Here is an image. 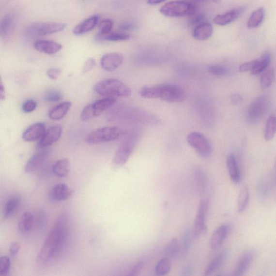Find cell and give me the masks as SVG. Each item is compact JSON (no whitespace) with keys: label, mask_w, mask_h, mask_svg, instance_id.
<instances>
[{"label":"cell","mask_w":276,"mask_h":276,"mask_svg":"<svg viewBox=\"0 0 276 276\" xmlns=\"http://www.w3.org/2000/svg\"><path fill=\"white\" fill-rule=\"evenodd\" d=\"M70 236L69 218L61 214L52 228L37 257L38 263L45 264L58 258L67 245Z\"/></svg>","instance_id":"obj_1"},{"label":"cell","mask_w":276,"mask_h":276,"mask_svg":"<svg viewBox=\"0 0 276 276\" xmlns=\"http://www.w3.org/2000/svg\"><path fill=\"white\" fill-rule=\"evenodd\" d=\"M139 94L142 98L160 99L169 103L182 102L185 99V93L183 88L169 84L142 88Z\"/></svg>","instance_id":"obj_2"},{"label":"cell","mask_w":276,"mask_h":276,"mask_svg":"<svg viewBox=\"0 0 276 276\" xmlns=\"http://www.w3.org/2000/svg\"><path fill=\"white\" fill-rule=\"evenodd\" d=\"M95 92L106 98L128 97L132 90L121 80L109 78L104 79L95 85Z\"/></svg>","instance_id":"obj_3"},{"label":"cell","mask_w":276,"mask_h":276,"mask_svg":"<svg viewBox=\"0 0 276 276\" xmlns=\"http://www.w3.org/2000/svg\"><path fill=\"white\" fill-rule=\"evenodd\" d=\"M197 10V4L193 2L172 1L162 6L159 12L165 16L180 17L194 15Z\"/></svg>","instance_id":"obj_4"},{"label":"cell","mask_w":276,"mask_h":276,"mask_svg":"<svg viewBox=\"0 0 276 276\" xmlns=\"http://www.w3.org/2000/svg\"><path fill=\"white\" fill-rule=\"evenodd\" d=\"M123 130L117 126H107L97 128L89 133L86 141L89 144L94 145L116 140L122 135Z\"/></svg>","instance_id":"obj_5"},{"label":"cell","mask_w":276,"mask_h":276,"mask_svg":"<svg viewBox=\"0 0 276 276\" xmlns=\"http://www.w3.org/2000/svg\"><path fill=\"white\" fill-rule=\"evenodd\" d=\"M139 135L136 133L128 135L119 146L113 159L114 165L116 166L124 165L130 158L133 151L139 140Z\"/></svg>","instance_id":"obj_6"},{"label":"cell","mask_w":276,"mask_h":276,"mask_svg":"<svg viewBox=\"0 0 276 276\" xmlns=\"http://www.w3.org/2000/svg\"><path fill=\"white\" fill-rule=\"evenodd\" d=\"M117 102L114 98H106L99 99L85 107L80 115L83 122H87L101 115L104 112L112 107Z\"/></svg>","instance_id":"obj_7"},{"label":"cell","mask_w":276,"mask_h":276,"mask_svg":"<svg viewBox=\"0 0 276 276\" xmlns=\"http://www.w3.org/2000/svg\"><path fill=\"white\" fill-rule=\"evenodd\" d=\"M65 27V24L61 23H34L26 28L25 34L29 37L46 36L62 31Z\"/></svg>","instance_id":"obj_8"},{"label":"cell","mask_w":276,"mask_h":276,"mask_svg":"<svg viewBox=\"0 0 276 276\" xmlns=\"http://www.w3.org/2000/svg\"><path fill=\"white\" fill-rule=\"evenodd\" d=\"M187 140L188 144L202 158H207L211 155L212 146L210 142L201 133H190L187 136Z\"/></svg>","instance_id":"obj_9"},{"label":"cell","mask_w":276,"mask_h":276,"mask_svg":"<svg viewBox=\"0 0 276 276\" xmlns=\"http://www.w3.org/2000/svg\"><path fill=\"white\" fill-rule=\"evenodd\" d=\"M269 107V99L266 96L261 95L252 103L247 109V119L251 123L258 122L262 118Z\"/></svg>","instance_id":"obj_10"},{"label":"cell","mask_w":276,"mask_h":276,"mask_svg":"<svg viewBox=\"0 0 276 276\" xmlns=\"http://www.w3.org/2000/svg\"><path fill=\"white\" fill-rule=\"evenodd\" d=\"M208 206V202L206 200H202L199 204L193 227V234L196 239H199L207 230L206 221Z\"/></svg>","instance_id":"obj_11"},{"label":"cell","mask_w":276,"mask_h":276,"mask_svg":"<svg viewBox=\"0 0 276 276\" xmlns=\"http://www.w3.org/2000/svg\"><path fill=\"white\" fill-rule=\"evenodd\" d=\"M244 6L236 7L222 14H219L214 17L213 22L215 25L225 26L234 22L239 18L245 11Z\"/></svg>","instance_id":"obj_12"},{"label":"cell","mask_w":276,"mask_h":276,"mask_svg":"<svg viewBox=\"0 0 276 276\" xmlns=\"http://www.w3.org/2000/svg\"><path fill=\"white\" fill-rule=\"evenodd\" d=\"M62 127L60 125H55L46 131L42 137L38 146L40 148H45L52 145L58 141L62 135Z\"/></svg>","instance_id":"obj_13"},{"label":"cell","mask_w":276,"mask_h":276,"mask_svg":"<svg viewBox=\"0 0 276 276\" xmlns=\"http://www.w3.org/2000/svg\"><path fill=\"white\" fill-rule=\"evenodd\" d=\"M46 131V126L44 123H34L23 132V139L27 142L40 140Z\"/></svg>","instance_id":"obj_14"},{"label":"cell","mask_w":276,"mask_h":276,"mask_svg":"<svg viewBox=\"0 0 276 276\" xmlns=\"http://www.w3.org/2000/svg\"><path fill=\"white\" fill-rule=\"evenodd\" d=\"M123 56L116 52L104 55L101 60L102 68L109 72L116 70L123 62Z\"/></svg>","instance_id":"obj_15"},{"label":"cell","mask_w":276,"mask_h":276,"mask_svg":"<svg viewBox=\"0 0 276 276\" xmlns=\"http://www.w3.org/2000/svg\"><path fill=\"white\" fill-rule=\"evenodd\" d=\"M34 46L38 51L47 55L58 53L62 48V46L58 42L44 40H36Z\"/></svg>","instance_id":"obj_16"},{"label":"cell","mask_w":276,"mask_h":276,"mask_svg":"<svg viewBox=\"0 0 276 276\" xmlns=\"http://www.w3.org/2000/svg\"><path fill=\"white\" fill-rule=\"evenodd\" d=\"M254 258V254L253 252H246L241 257L234 271L230 276H244L253 262Z\"/></svg>","instance_id":"obj_17"},{"label":"cell","mask_w":276,"mask_h":276,"mask_svg":"<svg viewBox=\"0 0 276 276\" xmlns=\"http://www.w3.org/2000/svg\"><path fill=\"white\" fill-rule=\"evenodd\" d=\"M230 227L227 224H223L219 226L214 231L210 239V246L212 249H215L221 246L224 242L229 234Z\"/></svg>","instance_id":"obj_18"},{"label":"cell","mask_w":276,"mask_h":276,"mask_svg":"<svg viewBox=\"0 0 276 276\" xmlns=\"http://www.w3.org/2000/svg\"><path fill=\"white\" fill-rule=\"evenodd\" d=\"M74 190L70 189L65 184H60L55 185L51 193V198L56 201L67 200L73 196Z\"/></svg>","instance_id":"obj_19"},{"label":"cell","mask_w":276,"mask_h":276,"mask_svg":"<svg viewBox=\"0 0 276 276\" xmlns=\"http://www.w3.org/2000/svg\"><path fill=\"white\" fill-rule=\"evenodd\" d=\"M47 156V152L42 151L33 155L28 161L25 166V172L27 173H31L36 172L44 163Z\"/></svg>","instance_id":"obj_20"},{"label":"cell","mask_w":276,"mask_h":276,"mask_svg":"<svg viewBox=\"0 0 276 276\" xmlns=\"http://www.w3.org/2000/svg\"><path fill=\"white\" fill-rule=\"evenodd\" d=\"M227 166L230 178L233 183L237 184L241 180V172L239 164L234 154H230L227 158Z\"/></svg>","instance_id":"obj_21"},{"label":"cell","mask_w":276,"mask_h":276,"mask_svg":"<svg viewBox=\"0 0 276 276\" xmlns=\"http://www.w3.org/2000/svg\"><path fill=\"white\" fill-rule=\"evenodd\" d=\"M99 21L98 16L90 17L75 26L73 33L75 35H79L85 34L94 29Z\"/></svg>","instance_id":"obj_22"},{"label":"cell","mask_w":276,"mask_h":276,"mask_svg":"<svg viewBox=\"0 0 276 276\" xmlns=\"http://www.w3.org/2000/svg\"><path fill=\"white\" fill-rule=\"evenodd\" d=\"M35 215L31 212L23 214L18 222V230L23 234L30 232L34 230Z\"/></svg>","instance_id":"obj_23"},{"label":"cell","mask_w":276,"mask_h":276,"mask_svg":"<svg viewBox=\"0 0 276 276\" xmlns=\"http://www.w3.org/2000/svg\"><path fill=\"white\" fill-rule=\"evenodd\" d=\"M213 27L211 24L204 22L194 28L193 36L198 40H206L212 35Z\"/></svg>","instance_id":"obj_24"},{"label":"cell","mask_w":276,"mask_h":276,"mask_svg":"<svg viewBox=\"0 0 276 276\" xmlns=\"http://www.w3.org/2000/svg\"><path fill=\"white\" fill-rule=\"evenodd\" d=\"M71 106L72 104L70 102H65L58 105L49 111V117L53 121L61 120L68 113Z\"/></svg>","instance_id":"obj_25"},{"label":"cell","mask_w":276,"mask_h":276,"mask_svg":"<svg viewBox=\"0 0 276 276\" xmlns=\"http://www.w3.org/2000/svg\"><path fill=\"white\" fill-rule=\"evenodd\" d=\"M15 18L10 14L4 16L0 21V37L7 38L12 32L15 26Z\"/></svg>","instance_id":"obj_26"},{"label":"cell","mask_w":276,"mask_h":276,"mask_svg":"<svg viewBox=\"0 0 276 276\" xmlns=\"http://www.w3.org/2000/svg\"><path fill=\"white\" fill-rule=\"evenodd\" d=\"M21 198L18 195H14L8 199L4 207V217L8 218L15 213L20 206Z\"/></svg>","instance_id":"obj_27"},{"label":"cell","mask_w":276,"mask_h":276,"mask_svg":"<svg viewBox=\"0 0 276 276\" xmlns=\"http://www.w3.org/2000/svg\"><path fill=\"white\" fill-rule=\"evenodd\" d=\"M70 169V162L64 158L56 161L52 167L54 173L59 177H65L68 175Z\"/></svg>","instance_id":"obj_28"},{"label":"cell","mask_w":276,"mask_h":276,"mask_svg":"<svg viewBox=\"0 0 276 276\" xmlns=\"http://www.w3.org/2000/svg\"><path fill=\"white\" fill-rule=\"evenodd\" d=\"M271 61V55L269 52H266L261 57L259 60H257V62L253 70L251 71L253 75H258L262 73L266 69Z\"/></svg>","instance_id":"obj_29"},{"label":"cell","mask_w":276,"mask_h":276,"mask_svg":"<svg viewBox=\"0 0 276 276\" xmlns=\"http://www.w3.org/2000/svg\"><path fill=\"white\" fill-rule=\"evenodd\" d=\"M264 17V9L263 7L257 9L251 14L248 21H247V28L253 29V28L259 27L262 23Z\"/></svg>","instance_id":"obj_30"},{"label":"cell","mask_w":276,"mask_h":276,"mask_svg":"<svg viewBox=\"0 0 276 276\" xmlns=\"http://www.w3.org/2000/svg\"><path fill=\"white\" fill-rule=\"evenodd\" d=\"M226 251H222L215 257L209 263L205 271L204 276H210L222 264L226 258Z\"/></svg>","instance_id":"obj_31"},{"label":"cell","mask_w":276,"mask_h":276,"mask_svg":"<svg viewBox=\"0 0 276 276\" xmlns=\"http://www.w3.org/2000/svg\"><path fill=\"white\" fill-rule=\"evenodd\" d=\"M171 262L169 259H161L155 265L154 274L156 276H166L170 272Z\"/></svg>","instance_id":"obj_32"},{"label":"cell","mask_w":276,"mask_h":276,"mask_svg":"<svg viewBox=\"0 0 276 276\" xmlns=\"http://www.w3.org/2000/svg\"><path fill=\"white\" fill-rule=\"evenodd\" d=\"M180 250V245L177 238L174 237L171 239L164 249V254L166 258H174Z\"/></svg>","instance_id":"obj_33"},{"label":"cell","mask_w":276,"mask_h":276,"mask_svg":"<svg viewBox=\"0 0 276 276\" xmlns=\"http://www.w3.org/2000/svg\"><path fill=\"white\" fill-rule=\"evenodd\" d=\"M275 78V72L273 68L266 69L261 76L260 86L261 89H267L273 84Z\"/></svg>","instance_id":"obj_34"},{"label":"cell","mask_w":276,"mask_h":276,"mask_svg":"<svg viewBox=\"0 0 276 276\" xmlns=\"http://www.w3.org/2000/svg\"><path fill=\"white\" fill-rule=\"evenodd\" d=\"M276 132V119L274 116L269 118L264 131V139L269 141L274 139Z\"/></svg>","instance_id":"obj_35"},{"label":"cell","mask_w":276,"mask_h":276,"mask_svg":"<svg viewBox=\"0 0 276 276\" xmlns=\"http://www.w3.org/2000/svg\"><path fill=\"white\" fill-rule=\"evenodd\" d=\"M130 36L126 33L122 32H110L106 35H101L98 34V40H103L107 41L117 42L129 40Z\"/></svg>","instance_id":"obj_36"},{"label":"cell","mask_w":276,"mask_h":276,"mask_svg":"<svg viewBox=\"0 0 276 276\" xmlns=\"http://www.w3.org/2000/svg\"><path fill=\"white\" fill-rule=\"evenodd\" d=\"M249 193L246 187L243 188L239 194L238 199V211L239 213L244 212L248 204Z\"/></svg>","instance_id":"obj_37"},{"label":"cell","mask_w":276,"mask_h":276,"mask_svg":"<svg viewBox=\"0 0 276 276\" xmlns=\"http://www.w3.org/2000/svg\"><path fill=\"white\" fill-rule=\"evenodd\" d=\"M47 221L46 214L44 211H41L35 215V227L34 230L41 231L44 230L46 226Z\"/></svg>","instance_id":"obj_38"},{"label":"cell","mask_w":276,"mask_h":276,"mask_svg":"<svg viewBox=\"0 0 276 276\" xmlns=\"http://www.w3.org/2000/svg\"><path fill=\"white\" fill-rule=\"evenodd\" d=\"M208 71L212 75L221 77L228 73V69L226 66L220 64H213L208 66Z\"/></svg>","instance_id":"obj_39"},{"label":"cell","mask_w":276,"mask_h":276,"mask_svg":"<svg viewBox=\"0 0 276 276\" xmlns=\"http://www.w3.org/2000/svg\"><path fill=\"white\" fill-rule=\"evenodd\" d=\"M113 26V22L110 19H105L99 24V35L104 36L110 33Z\"/></svg>","instance_id":"obj_40"},{"label":"cell","mask_w":276,"mask_h":276,"mask_svg":"<svg viewBox=\"0 0 276 276\" xmlns=\"http://www.w3.org/2000/svg\"><path fill=\"white\" fill-rule=\"evenodd\" d=\"M62 98V94L57 90H51L47 92L44 97L45 101L47 102H59Z\"/></svg>","instance_id":"obj_41"},{"label":"cell","mask_w":276,"mask_h":276,"mask_svg":"<svg viewBox=\"0 0 276 276\" xmlns=\"http://www.w3.org/2000/svg\"><path fill=\"white\" fill-rule=\"evenodd\" d=\"M11 261L7 256L0 257V276H7Z\"/></svg>","instance_id":"obj_42"},{"label":"cell","mask_w":276,"mask_h":276,"mask_svg":"<svg viewBox=\"0 0 276 276\" xmlns=\"http://www.w3.org/2000/svg\"><path fill=\"white\" fill-rule=\"evenodd\" d=\"M145 263L143 261H139L132 266L125 276H139L143 269Z\"/></svg>","instance_id":"obj_43"},{"label":"cell","mask_w":276,"mask_h":276,"mask_svg":"<svg viewBox=\"0 0 276 276\" xmlns=\"http://www.w3.org/2000/svg\"><path fill=\"white\" fill-rule=\"evenodd\" d=\"M36 107L37 103L34 100L29 99L23 103L22 108L24 112L28 113L34 111Z\"/></svg>","instance_id":"obj_44"},{"label":"cell","mask_w":276,"mask_h":276,"mask_svg":"<svg viewBox=\"0 0 276 276\" xmlns=\"http://www.w3.org/2000/svg\"><path fill=\"white\" fill-rule=\"evenodd\" d=\"M256 62L257 60H255L241 64L239 67L240 72L245 73L247 72V71H251L254 69Z\"/></svg>","instance_id":"obj_45"},{"label":"cell","mask_w":276,"mask_h":276,"mask_svg":"<svg viewBox=\"0 0 276 276\" xmlns=\"http://www.w3.org/2000/svg\"><path fill=\"white\" fill-rule=\"evenodd\" d=\"M96 60L93 58L88 59L85 63L83 68V73L86 74L92 70L96 65Z\"/></svg>","instance_id":"obj_46"},{"label":"cell","mask_w":276,"mask_h":276,"mask_svg":"<svg viewBox=\"0 0 276 276\" xmlns=\"http://www.w3.org/2000/svg\"><path fill=\"white\" fill-rule=\"evenodd\" d=\"M47 75L52 80H56L60 77L61 71L58 68H51L47 71Z\"/></svg>","instance_id":"obj_47"},{"label":"cell","mask_w":276,"mask_h":276,"mask_svg":"<svg viewBox=\"0 0 276 276\" xmlns=\"http://www.w3.org/2000/svg\"><path fill=\"white\" fill-rule=\"evenodd\" d=\"M190 239L188 232L185 233L183 240V253L186 252L190 246Z\"/></svg>","instance_id":"obj_48"},{"label":"cell","mask_w":276,"mask_h":276,"mask_svg":"<svg viewBox=\"0 0 276 276\" xmlns=\"http://www.w3.org/2000/svg\"><path fill=\"white\" fill-rule=\"evenodd\" d=\"M204 20H205V17L201 14H199V15H197L195 16L192 19L191 21H190V25L192 26H197L200 24L204 23Z\"/></svg>","instance_id":"obj_49"},{"label":"cell","mask_w":276,"mask_h":276,"mask_svg":"<svg viewBox=\"0 0 276 276\" xmlns=\"http://www.w3.org/2000/svg\"><path fill=\"white\" fill-rule=\"evenodd\" d=\"M21 248L20 244L18 242H13L9 247V251L12 255H16L18 254Z\"/></svg>","instance_id":"obj_50"},{"label":"cell","mask_w":276,"mask_h":276,"mask_svg":"<svg viewBox=\"0 0 276 276\" xmlns=\"http://www.w3.org/2000/svg\"><path fill=\"white\" fill-rule=\"evenodd\" d=\"M136 25L134 23L127 22L123 23L120 27V29L122 31H126L134 30Z\"/></svg>","instance_id":"obj_51"},{"label":"cell","mask_w":276,"mask_h":276,"mask_svg":"<svg viewBox=\"0 0 276 276\" xmlns=\"http://www.w3.org/2000/svg\"><path fill=\"white\" fill-rule=\"evenodd\" d=\"M5 98V88L1 76H0V100Z\"/></svg>","instance_id":"obj_52"},{"label":"cell","mask_w":276,"mask_h":276,"mask_svg":"<svg viewBox=\"0 0 276 276\" xmlns=\"http://www.w3.org/2000/svg\"><path fill=\"white\" fill-rule=\"evenodd\" d=\"M231 99L232 101L235 103H239L242 101V97L239 94L232 95Z\"/></svg>","instance_id":"obj_53"},{"label":"cell","mask_w":276,"mask_h":276,"mask_svg":"<svg viewBox=\"0 0 276 276\" xmlns=\"http://www.w3.org/2000/svg\"><path fill=\"white\" fill-rule=\"evenodd\" d=\"M190 273H191V269L189 266H188L184 270L182 276H190Z\"/></svg>","instance_id":"obj_54"},{"label":"cell","mask_w":276,"mask_h":276,"mask_svg":"<svg viewBox=\"0 0 276 276\" xmlns=\"http://www.w3.org/2000/svg\"><path fill=\"white\" fill-rule=\"evenodd\" d=\"M163 2H164L163 0H150V1H147V3L155 5V4H158Z\"/></svg>","instance_id":"obj_55"},{"label":"cell","mask_w":276,"mask_h":276,"mask_svg":"<svg viewBox=\"0 0 276 276\" xmlns=\"http://www.w3.org/2000/svg\"><path fill=\"white\" fill-rule=\"evenodd\" d=\"M216 276H222L221 275H218Z\"/></svg>","instance_id":"obj_56"}]
</instances>
